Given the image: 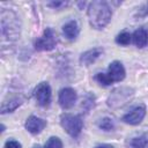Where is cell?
Listing matches in <instances>:
<instances>
[{"mask_svg":"<svg viewBox=\"0 0 148 148\" xmlns=\"http://www.w3.org/2000/svg\"><path fill=\"white\" fill-rule=\"evenodd\" d=\"M62 32H64V35L67 39H69V40L75 39L79 36V32H80L77 22L76 21H68L66 24H64Z\"/></svg>","mask_w":148,"mask_h":148,"instance_id":"12","label":"cell"},{"mask_svg":"<svg viewBox=\"0 0 148 148\" xmlns=\"http://www.w3.org/2000/svg\"><path fill=\"white\" fill-rule=\"evenodd\" d=\"M147 138L145 135H141V136H138V138H134L131 142L132 147L133 148H145L147 146Z\"/></svg>","mask_w":148,"mask_h":148,"instance_id":"18","label":"cell"},{"mask_svg":"<svg viewBox=\"0 0 148 148\" xmlns=\"http://www.w3.org/2000/svg\"><path fill=\"white\" fill-rule=\"evenodd\" d=\"M21 99H12V101H9L8 103H5L2 106H1V113H6V112H12V111H14L17 106H20L21 105Z\"/></svg>","mask_w":148,"mask_h":148,"instance_id":"14","label":"cell"},{"mask_svg":"<svg viewBox=\"0 0 148 148\" xmlns=\"http://www.w3.org/2000/svg\"><path fill=\"white\" fill-rule=\"evenodd\" d=\"M96 148H113V147L110 146V145H101V146H98V147H96Z\"/></svg>","mask_w":148,"mask_h":148,"instance_id":"23","label":"cell"},{"mask_svg":"<svg viewBox=\"0 0 148 148\" xmlns=\"http://www.w3.org/2000/svg\"><path fill=\"white\" fill-rule=\"evenodd\" d=\"M148 14V3H146L143 7H141L138 12V15L139 16H146Z\"/></svg>","mask_w":148,"mask_h":148,"instance_id":"22","label":"cell"},{"mask_svg":"<svg viewBox=\"0 0 148 148\" xmlns=\"http://www.w3.org/2000/svg\"><path fill=\"white\" fill-rule=\"evenodd\" d=\"M20 28L16 15L10 10L1 12V35L3 38H16Z\"/></svg>","mask_w":148,"mask_h":148,"instance_id":"2","label":"cell"},{"mask_svg":"<svg viewBox=\"0 0 148 148\" xmlns=\"http://www.w3.org/2000/svg\"><path fill=\"white\" fill-rule=\"evenodd\" d=\"M130 96V89L126 88H121V89H117L112 92V95H110L109 99H108V104L110 106H118L121 105L126 102V99Z\"/></svg>","mask_w":148,"mask_h":148,"instance_id":"9","label":"cell"},{"mask_svg":"<svg viewBox=\"0 0 148 148\" xmlns=\"http://www.w3.org/2000/svg\"><path fill=\"white\" fill-rule=\"evenodd\" d=\"M145 116H146V106L143 104H140L133 108L128 113H126L123 117V120L130 125H138L142 121Z\"/></svg>","mask_w":148,"mask_h":148,"instance_id":"6","label":"cell"},{"mask_svg":"<svg viewBox=\"0 0 148 148\" xmlns=\"http://www.w3.org/2000/svg\"><path fill=\"white\" fill-rule=\"evenodd\" d=\"M35 148H39V147H35Z\"/></svg>","mask_w":148,"mask_h":148,"instance_id":"24","label":"cell"},{"mask_svg":"<svg viewBox=\"0 0 148 148\" xmlns=\"http://www.w3.org/2000/svg\"><path fill=\"white\" fill-rule=\"evenodd\" d=\"M76 101V92L73 88H62L59 91V104L62 109H71Z\"/></svg>","mask_w":148,"mask_h":148,"instance_id":"7","label":"cell"},{"mask_svg":"<svg viewBox=\"0 0 148 148\" xmlns=\"http://www.w3.org/2000/svg\"><path fill=\"white\" fill-rule=\"evenodd\" d=\"M132 38L138 47H145L148 45V30L145 28H139L134 31Z\"/></svg>","mask_w":148,"mask_h":148,"instance_id":"13","label":"cell"},{"mask_svg":"<svg viewBox=\"0 0 148 148\" xmlns=\"http://www.w3.org/2000/svg\"><path fill=\"white\" fill-rule=\"evenodd\" d=\"M98 126H99V128H102L104 131H112L113 127H114V124H113V121H112L111 118H108L106 117V118L101 119V121L98 123Z\"/></svg>","mask_w":148,"mask_h":148,"instance_id":"17","label":"cell"},{"mask_svg":"<svg viewBox=\"0 0 148 148\" xmlns=\"http://www.w3.org/2000/svg\"><path fill=\"white\" fill-rule=\"evenodd\" d=\"M35 98L40 106H46L51 102V88L47 82L39 83L34 90Z\"/></svg>","mask_w":148,"mask_h":148,"instance_id":"5","label":"cell"},{"mask_svg":"<svg viewBox=\"0 0 148 148\" xmlns=\"http://www.w3.org/2000/svg\"><path fill=\"white\" fill-rule=\"evenodd\" d=\"M112 10L108 2L96 0L91 1L88 6L89 23L95 29H103L111 20Z\"/></svg>","mask_w":148,"mask_h":148,"instance_id":"1","label":"cell"},{"mask_svg":"<svg viewBox=\"0 0 148 148\" xmlns=\"http://www.w3.org/2000/svg\"><path fill=\"white\" fill-rule=\"evenodd\" d=\"M60 124H61L62 128L73 138L79 136V134L81 133V130L83 127V121L79 116L68 114V113L61 116Z\"/></svg>","mask_w":148,"mask_h":148,"instance_id":"3","label":"cell"},{"mask_svg":"<svg viewBox=\"0 0 148 148\" xmlns=\"http://www.w3.org/2000/svg\"><path fill=\"white\" fill-rule=\"evenodd\" d=\"M3 148H21V145L17 141H15V140H8L5 143Z\"/></svg>","mask_w":148,"mask_h":148,"instance_id":"21","label":"cell"},{"mask_svg":"<svg viewBox=\"0 0 148 148\" xmlns=\"http://www.w3.org/2000/svg\"><path fill=\"white\" fill-rule=\"evenodd\" d=\"M102 52H103V50L99 49V47H94L91 50H88V51L83 52L80 57V64L84 65V66H88V65L95 62L99 58Z\"/></svg>","mask_w":148,"mask_h":148,"instance_id":"11","label":"cell"},{"mask_svg":"<svg viewBox=\"0 0 148 148\" xmlns=\"http://www.w3.org/2000/svg\"><path fill=\"white\" fill-rule=\"evenodd\" d=\"M44 148H62V142L59 138L57 136H51L46 143H45V147Z\"/></svg>","mask_w":148,"mask_h":148,"instance_id":"19","label":"cell"},{"mask_svg":"<svg viewBox=\"0 0 148 148\" xmlns=\"http://www.w3.org/2000/svg\"><path fill=\"white\" fill-rule=\"evenodd\" d=\"M95 79L102 86H110L112 83V80L110 79V76L108 75V73H97V75L95 76Z\"/></svg>","mask_w":148,"mask_h":148,"instance_id":"16","label":"cell"},{"mask_svg":"<svg viewBox=\"0 0 148 148\" xmlns=\"http://www.w3.org/2000/svg\"><path fill=\"white\" fill-rule=\"evenodd\" d=\"M67 3H68V2H66V1H53V2H49V3H47V6H50V7H53V8L58 9V8H61V7L67 6Z\"/></svg>","mask_w":148,"mask_h":148,"instance_id":"20","label":"cell"},{"mask_svg":"<svg viewBox=\"0 0 148 148\" xmlns=\"http://www.w3.org/2000/svg\"><path fill=\"white\" fill-rule=\"evenodd\" d=\"M46 126V121L43 120L42 118H38L36 116H30L27 121H25V128L32 133V134H37V133H40L42 130Z\"/></svg>","mask_w":148,"mask_h":148,"instance_id":"10","label":"cell"},{"mask_svg":"<svg viewBox=\"0 0 148 148\" xmlns=\"http://www.w3.org/2000/svg\"><path fill=\"white\" fill-rule=\"evenodd\" d=\"M108 75L110 76V79L112 80V82H119L121 80H124L125 75H126V72H125V68L123 66V64L120 61H112L110 65H109V68H108Z\"/></svg>","mask_w":148,"mask_h":148,"instance_id":"8","label":"cell"},{"mask_svg":"<svg viewBox=\"0 0 148 148\" xmlns=\"http://www.w3.org/2000/svg\"><path fill=\"white\" fill-rule=\"evenodd\" d=\"M58 43V37L57 34L54 32L53 29L47 28L43 35L35 42V47L38 51H49L52 50Z\"/></svg>","mask_w":148,"mask_h":148,"instance_id":"4","label":"cell"},{"mask_svg":"<svg viewBox=\"0 0 148 148\" xmlns=\"http://www.w3.org/2000/svg\"><path fill=\"white\" fill-rule=\"evenodd\" d=\"M132 39V36L130 32H126V31H123L120 32L117 37H116V43L117 44H120V45H128Z\"/></svg>","mask_w":148,"mask_h":148,"instance_id":"15","label":"cell"}]
</instances>
